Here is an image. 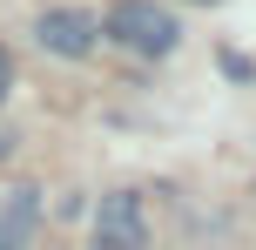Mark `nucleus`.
<instances>
[{
	"mask_svg": "<svg viewBox=\"0 0 256 250\" xmlns=\"http://www.w3.org/2000/svg\"><path fill=\"white\" fill-rule=\"evenodd\" d=\"M94 250H148V216H142V196H102L94 210Z\"/></svg>",
	"mask_w": 256,
	"mask_h": 250,
	"instance_id": "obj_3",
	"label": "nucleus"
},
{
	"mask_svg": "<svg viewBox=\"0 0 256 250\" xmlns=\"http://www.w3.org/2000/svg\"><path fill=\"white\" fill-rule=\"evenodd\" d=\"M0 230H7V237H14V230H20V237L34 230V189H20V196H14L7 210H0Z\"/></svg>",
	"mask_w": 256,
	"mask_h": 250,
	"instance_id": "obj_4",
	"label": "nucleus"
},
{
	"mask_svg": "<svg viewBox=\"0 0 256 250\" xmlns=\"http://www.w3.org/2000/svg\"><path fill=\"white\" fill-rule=\"evenodd\" d=\"M102 34L122 41V48L142 54V61H162V54H176L182 21H176L168 7H155V0H115V7H108V21H102Z\"/></svg>",
	"mask_w": 256,
	"mask_h": 250,
	"instance_id": "obj_1",
	"label": "nucleus"
},
{
	"mask_svg": "<svg viewBox=\"0 0 256 250\" xmlns=\"http://www.w3.org/2000/svg\"><path fill=\"white\" fill-rule=\"evenodd\" d=\"M7 88H14V61L0 54V102H7Z\"/></svg>",
	"mask_w": 256,
	"mask_h": 250,
	"instance_id": "obj_6",
	"label": "nucleus"
},
{
	"mask_svg": "<svg viewBox=\"0 0 256 250\" xmlns=\"http://www.w3.org/2000/svg\"><path fill=\"white\" fill-rule=\"evenodd\" d=\"M34 41L54 54V61H81V54H94V41H102V21L81 7H48L34 21Z\"/></svg>",
	"mask_w": 256,
	"mask_h": 250,
	"instance_id": "obj_2",
	"label": "nucleus"
},
{
	"mask_svg": "<svg viewBox=\"0 0 256 250\" xmlns=\"http://www.w3.org/2000/svg\"><path fill=\"white\" fill-rule=\"evenodd\" d=\"M222 75H236V81H250L256 68H250V61H243V54H236V48H222Z\"/></svg>",
	"mask_w": 256,
	"mask_h": 250,
	"instance_id": "obj_5",
	"label": "nucleus"
},
{
	"mask_svg": "<svg viewBox=\"0 0 256 250\" xmlns=\"http://www.w3.org/2000/svg\"><path fill=\"white\" fill-rule=\"evenodd\" d=\"M196 7H216V0H196Z\"/></svg>",
	"mask_w": 256,
	"mask_h": 250,
	"instance_id": "obj_7",
	"label": "nucleus"
}]
</instances>
